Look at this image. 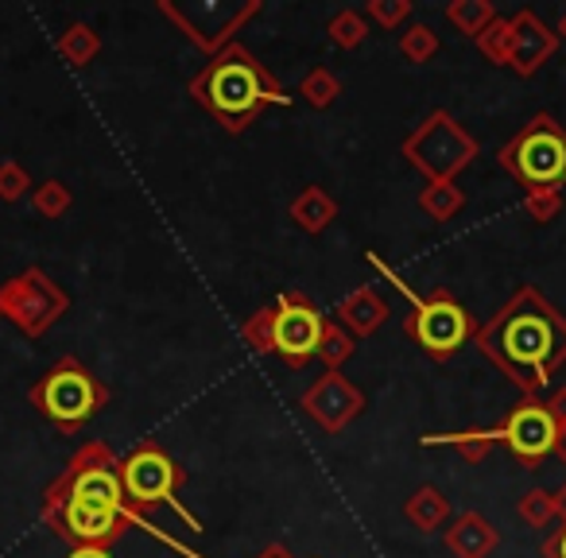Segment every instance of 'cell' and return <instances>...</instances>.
<instances>
[{
    "label": "cell",
    "instance_id": "17",
    "mask_svg": "<svg viewBox=\"0 0 566 558\" xmlns=\"http://www.w3.org/2000/svg\"><path fill=\"white\" fill-rule=\"evenodd\" d=\"M442 539H447V550L454 558H489L496 550V543H501V535L481 512H462V516L450 519Z\"/></svg>",
    "mask_w": 566,
    "mask_h": 558
},
{
    "label": "cell",
    "instance_id": "20",
    "mask_svg": "<svg viewBox=\"0 0 566 558\" xmlns=\"http://www.w3.org/2000/svg\"><path fill=\"white\" fill-rule=\"evenodd\" d=\"M59 55H63L66 63L74 66V71H86V66L94 63L97 55H102V35H97V28L74 20V24L66 28L63 35H59Z\"/></svg>",
    "mask_w": 566,
    "mask_h": 558
},
{
    "label": "cell",
    "instance_id": "36",
    "mask_svg": "<svg viewBox=\"0 0 566 558\" xmlns=\"http://www.w3.org/2000/svg\"><path fill=\"white\" fill-rule=\"evenodd\" d=\"M66 558H113V555L105 547H74Z\"/></svg>",
    "mask_w": 566,
    "mask_h": 558
},
{
    "label": "cell",
    "instance_id": "40",
    "mask_svg": "<svg viewBox=\"0 0 566 558\" xmlns=\"http://www.w3.org/2000/svg\"><path fill=\"white\" fill-rule=\"evenodd\" d=\"M558 457H563V465H566V434H563V442H558Z\"/></svg>",
    "mask_w": 566,
    "mask_h": 558
},
{
    "label": "cell",
    "instance_id": "18",
    "mask_svg": "<svg viewBox=\"0 0 566 558\" xmlns=\"http://www.w3.org/2000/svg\"><path fill=\"white\" fill-rule=\"evenodd\" d=\"M338 218V202L331 198V190L323 187H307L295 194L292 202V221L303 229V233L318 236L323 229H331V221Z\"/></svg>",
    "mask_w": 566,
    "mask_h": 558
},
{
    "label": "cell",
    "instance_id": "1",
    "mask_svg": "<svg viewBox=\"0 0 566 558\" xmlns=\"http://www.w3.org/2000/svg\"><path fill=\"white\" fill-rule=\"evenodd\" d=\"M473 341L509 385L524 396H539L566 365V315L535 284H524L485 326H478Z\"/></svg>",
    "mask_w": 566,
    "mask_h": 558
},
{
    "label": "cell",
    "instance_id": "16",
    "mask_svg": "<svg viewBox=\"0 0 566 558\" xmlns=\"http://www.w3.org/2000/svg\"><path fill=\"white\" fill-rule=\"evenodd\" d=\"M388 315H392V307H388V299L377 292V287H354V292L346 295V299L338 303V323L346 326L354 338H369V334H377L380 326L388 323Z\"/></svg>",
    "mask_w": 566,
    "mask_h": 558
},
{
    "label": "cell",
    "instance_id": "6",
    "mask_svg": "<svg viewBox=\"0 0 566 558\" xmlns=\"http://www.w3.org/2000/svg\"><path fill=\"white\" fill-rule=\"evenodd\" d=\"M478 140L447 109H434L427 120H419L400 144V156L427 182H458V175L478 159Z\"/></svg>",
    "mask_w": 566,
    "mask_h": 558
},
{
    "label": "cell",
    "instance_id": "12",
    "mask_svg": "<svg viewBox=\"0 0 566 558\" xmlns=\"http://www.w3.org/2000/svg\"><path fill=\"white\" fill-rule=\"evenodd\" d=\"M326 323L331 318L318 310L315 299H307L303 292H283L275 299V354L292 369H303L311 357H318Z\"/></svg>",
    "mask_w": 566,
    "mask_h": 558
},
{
    "label": "cell",
    "instance_id": "24",
    "mask_svg": "<svg viewBox=\"0 0 566 558\" xmlns=\"http://www.w3.org/2000/svg\"><path fill=\"white\" fill-rule=\"evenodd\" d=\"M354 349H357V338L338 323V318H334V323H326L323 346H318V361L326 365V372H342V365L354 357Z\"/></svg>",
    "mask_w": 566,
    "mask_h": 558
},
{
    "label": "cell",
    "instance_id": "11",
    "mask_svg": "<svg viewBox=\"0 0 566 558\" xmlns=\"http://www.w3.org/2000/svg\"><path fill=\"white\" fill-rule=\"evenodd\" d=\"M496 434H501L509 454L516 457L524 470H539L551 454H558V442H563V431H558L547 400H535V396H524V400L501 419Z\"/></svg>",
    "mask_w": 566,
    "mask_h": 558
},
{
    "label": "cell",
    "instance_id": "8",
    "mask_svg": "<svg viewBox=\"0 0 566 558\" xmlns=\"http://www.w3.org/2000/svg\"><path fill=\"white\" fill-rule=\"evenodd\" d=\"M403 330H408V338L416 341L431 361H450V357L462 354V346H470V341L478 338L473 315L447 292V287H434L431 295L411 303V315L403 318Z\"/></svg>",
    "mask_w": 566,
    "mask_h": 558
},
{
    "label": "cell",
    "instance_id": "29",
    "mask_svg": "<svg viewBox=\"0 0 566 558\" xmlns=\"http://www.w3.org/2000/svg\"><path fill=\"white\" fill-rule=\"evenodd\" d=\"M400 55L408 59V63H416V66L431 63V59L439 55V35H434V28L431 24H411V28H403V35H400Z\"/></svg>",
    "mask_w": 566,
    "mask_h": 558
},
{
    "label": "cell",
    "instance_id": "25",
    "mask_svg": "<svg viewBox=\"0 0 566 558\" xmlns=\"http://www.w3.org/2000/svg\"><path fill=\"white\" fill-rule=\"evenodd\" d=\"M326 35H331V43L338 51H357L365 40H369V20L354 9H342L338 17L326 24Z\"/></svg>",
    "mask_w": 566,
    "mask_h": 558
},
{
    "label": "cell",
    "instance_id": "26",
    "mask_svg": "<svg viewBox=\"0 0 566 558\" xmlns=\"http://www.w3.org/2000/svg\"><path fill=\"white\" fill-rule=\"evenodd\" d=\"M338 94H342V78L334 71H326V66H315V71L300 82V97L311 109H331V105L338 102Z\"/></svg>",
    "mask_w": 566,
    "mask_h": 558
},
{
    "label": "cell",
    "instance_id": "27",
    "mask_svg": "<svg viewBox=\"0 0 566 558\" xmlns=\"http://www.w3.org/2000/svg\"><path fill=\"white\" fill-rule=\"evenodd\" d=\"M478 51L489 59L493 66H509L512 63V20L496 17L485 32L478 35Z\"/></svg>",
    "mask_w": 566,
    "mask_h": 558
},
{
    "label": "cell",
    "instance_id": "28",
    "mask_svg": "<svg viewBox=\"0 0 566 558\" xmlns=\"http://www.w3.org/2000/svg\"><path fill=\"white\" fill-rule=\"evenodd\" d=\"M71 206H74L71 187H66V182H59V179H48V182H40V187L32 190V210L40 213V218H48V221L63 218Z\"/></svg>",
    "mask_w": 566,
    "mask_h": 558
},
{
    "label": "cell",
    "instance_id": "10",
    "mask_svg": "<svg viewBox=\"0 0 566 558\" xmlns=\"http://www.w3.org/2000/svg\"><path fill=\"white\" fill-rule=\"evenodd\" d=\"M66 310H71V295L43 267H28L0 287V318H9L24 338H43Z\"/></svg>",
    "mask_w": 566,
    "mask_h": 558
},
{
    "label": "cell",
    "instance_id": "22",
    "mask_svg": "<svg viewBox=\"0 0 566 558\" xmlns=\"http://www.w3.org/2000/svg\"><path fill=\"white\" fill-rule=\"evenodd\" d=\"M427 446H454L458 454L465 457V462H485L489 450L501 442V434L493 431H454V434H427Z\"/></svg>",
    "mask_w": 566,
    "mask_h": 558
},
{
    "label": "cell",
    "instance_id": "31",
    "mask_svg": "<svg viewBox=\"0 0 566 558\" xmlns=\"http://www.w3.org/2000/svg\"><path fill=\"white\" fill-rule=\"evenodd\" d=\"M241 338L249 341L252 354H275V307H264L252 318H244Z\"/></svg>",
    "mask_w": 566,
    "mask_h": 558
},
{
    "label": "cell",
    "instance_id": "19",
    "mask_svg": "<svg viewBox=\"0 0 566 558\" xmlns=\"http://www.w3.org/2000/svg\"><path fill=\"white\" fill-rule=\"evenodd\" d=\"M403 516H408V524L419 527V531H439V527L450 524L447 493L434 485H419L416 493L408 496V504H403Z\"/></svg>",
    "mask_w": 566,
    "mask_h": 558
},
{
    "label": "cell",
    "instance_id": "9",
    "mask_svg": "<svg viewBox=\"0 0 566 558\" xmlns=\"http://www.w3.org/2000/svg\"><path fill=\"white\" fill-rule=\"evenodd\" d=\"M159 12L206 55H221L249 20L260 17V0H159Z\"/></svg>",
    "mask_w": 566,
    "mask_h": 558
},
{
    "label": "cell",
    "instance_id": "35",
    "mask_svg": "<svg viewBox=\"0 0 566 558\" xmlns=\"http://www.w3.org/2000/svg\"><path fill=\"white\" fill-rule=\"evenodd\" d=\"M543 558H566V527L543 539Z\"/></svg>",
    "mask_w": 566,
    "mask_h": 558
},
{
    "label": "cell",
    "instance_id": "39",
    "mask_svg": "<svg viewBox=\"0 0 566 558\" xmlns=\"http://www.w3.org/2000/svg\"><path fill=\"white\" fill-rule=\"evenodd\" d=\"M555 32H558V43H566V12L558 17V28H555Z\"/></svg>",
    "mask_w": 566,
    "mask_h": 558
},
{
    "label": "cell",
    "instance_id": "38",
    "mask_svg": "<svg viewBox=\"0 0 566 558\" xmlns=\"http://www.w3.org/2000/svg\"><path fill=\"white\" fill-rule=\"evenodd\" d=\"M260 558H292V555H287V550H283V547H272V550H264V555H260Z\"/></svg>",
    "mask_w": 566,
    "mask_h": 558
},
{
    "label": "cell",
    "instance_id": "4",
    "mask_svg": "<svg viewBox=\"0 0 566 558\" xmlns=\"http://www.w3.org/2000/svg\"><path fill=\"white\" fill-rule=\"evenodd\" d=\"M496 164L524 190L563 187L566 182V133L551 113H535L501 151Z\"/></svg>",
    "mask_w": 566,
    "mask_h": 558
},
{
    "label": "cell",
    "instance_id": "32",
    "mask_svg": "<svg viewBox=\"0 0 566 558\" xmlns=\"http://www.w3.org/2000/svg\"><path fill=\"white\" fill-rule=\"evenodd\" d=\"M524 210L535 225H547L563 213V190L555 187H543V190H524Z\"/></svg>",
    "mask_w": 566,
    "mask_h": 558
},
{
    "label": "cell",
    "instance_id": "37",
    "mask_svg": "<svg viewBox=\"0 0 566 558\" xmlns=\"http://www.w3.org/2000/svg\"><path fill=\"white\" fill-rule=\"evenodd\" d=\"M555 508H558V519H563V527H566V481H563V488L555 493Z\"/></svg>",
    "mask_w": 566,
    "mask_h": 558
},
{
    "label": "cell",
    "instance_id": "5",
    "mask_svg": "<svg viewBox=\"0 0 566 558\" xmlns=\"http://www.w3.org/2000/svg\"><path fill=\"white\" fill-rule=\"evenodd\" d=\"M66 501L136 516L125 496V485H120V462L105 442H86V446L66 462V470L51 481L48 493H43V504H66Z\"/></svg>",
    "mask_w": 566,
    "mask_h": 558
},
{
    "label": "cell",
    "instance_id": "34",
    "mask_svg": "<svg viewBox=\"0 0 566 558\" xmlns=\"http://www.w3.org/2000/svg\"><path fill=\"white\" fill-rule=\"evenodd\" d=\"M28 190H32L28 167L20 164V159H4V164H0V198H4V202H20V198H28Z\"/></svg>",
    "mask_w": 566,
    "mask_h": 558
},
{
    "label": "cell",
    "instance_id": "21",
    "mask_svg": "<svg viewBox=\"0 0 566 558\" xmlns=\"http://www.w3.org/2000/svg\"><path fill=\"white\" fill-rule=\"evenodd\" d=\"M419 210L434 221H450L465 210V190L458 182H427L419 190Z\"/></svg>",
    "mask_w": 566,
    "mask_h": 558
},
{
    "label": "cell",
    "instance_id": "15",
    "mask_svg": "<svg viewBox=\"0 0 566 558\" xmlns=\"http://www.w3.org/2000/svg\"><path fill=\"white\" fill-rule=\"evenodd\" d=\"M555 51H558V32L543 24L532 9H520L516 17H512V63L509 66L520 78L539 74L543 66L555 59Z\"/></svg>",
    "mask_w": 566,
    "mask_h": 558
},
{
    "label": "cell",
    "instance_id": "33",
    "mask_svg": "<svg viewBox=\"0 0 566 558\" xmlns=\"http://www.w3.org/2000/svg\"><path fill=\"white\" fill-rule=\"evenodd\" d=\"M416 4L411 0H369V20L385 32H396L400 24H408Z\"/></svg>",
    "mask_w": 566,
    "mask_h": 558
},
{
    "label": "cell",
    "instance_id": "13",
    "mask_svg": "<svg viewBox=\"0 0 566 558\" xmlns=\"http://www.w3.org/2000/svg\"><path fill=\"white\" fill-rule=\"evenodd\" d=\"M40 516L59 539L74 543V547H105V550H109L136 519V516H128V512L94 508V504H78V501L40 504Z\"/></svg>",
    "mask_w": 566,
    "mask_h": 558
},
{
    "label": "cell",
    "instance_id": "30",
    "mask_svg": "<svg viewBox=\"0 0 566 558\" xmlns=\"http://www.w3.org/2000/svg\"><path fill=\"white\" fill-rule=\"evenodd\" d=\"M516 512H520V519H524L527 527H547L551 519H558V508H555V493H547V488H527L524 496H520V504H516Z\"/></svg>",
    "mask_w": 566,
    "mask_h": 558
},
{
    "label": "cell",
    "instance_id": "14",
    "mask_svg": "<svg viewBox=\"0 0 566 558\" xmlns=\"http://www.w3.org/2000/svg\"><path fill=\"white\" fill-rule=\"evenodd\" d=\"M300 403L326 434H342L357 415H361L365 396L346 372H323V377L303 392Z\"/></svg>",
    "mask_w": 566,
    "mask_h": 558
},
{
    "label": "cell",
    "instance_id": "3",
    "mask_svg": "<svg viewBox=\"0 0 566 558\" xmlns=\"http://www.w3.org/2000/svg\"><path fill=\"white\" fill-rule=\"evenodd\" d=\"M28 400L35 403V411H40L48 423H55L63 434H74L94 415H102V408L109 403V388H105L78 357H59V361L32 385Z\"/></svg>",
    "mask_w": 566,
    "mask_h": 558
},
{
    "label": "cell",
    "instance_id": "2",
    "mask_svg": "<svg viewBox=\"0 0 566 558\" xmlns=\"http://www.w3.org/2000/svg\"><path fill=\"white\" fill-rule=\"evenodd\" d=\"M190 97L226 133H244L249 125H256V117L268 105L292 102L280 82L268 74V66L252 51H244L241 43H229L221 55H213L210 66H202L190 78Z\"/></svg>",
    "mask_w": 566,
    "mask_h": 558
},
{
    "label": "cell",
    "instance_id": "23",
    "mask_svg": "<svg viewBox=\"0 0 566 558\" xmlns=\"http://www.w3.org/2000/svg\"><path fill=\"white\" fill-rule=\"evenodd\" d=\"M447 20L462 35H473V40H478V35L496 20V9H493V0H450Z\"/></svg>",
    "mask_w": 566,
    "mask_h": 558
},
{
    "label": "cell",
    "instance_id": "7",
    "mask_svg": "<svg viewBox=\"0 0 566 558\" xmlns=\"http://www.w3.org/2000/svg\"><path fill=\"white\" fill-rule=\"evenodd\" d=\"M120 485H125V496L133 504V512L140 516L144 508H156V504H167L175 508V516H182L187 531H202L198 516H190L187 504L179 501V485H182V470L175 465V457L167 454L159 442H140L128 457H120Z\"/></svg>",
    "mask_w": 566,
    "mask_h": 558
}]
</instances>
